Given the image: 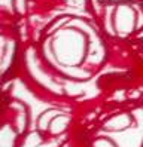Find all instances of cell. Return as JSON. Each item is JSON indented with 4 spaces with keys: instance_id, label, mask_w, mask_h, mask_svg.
Masks as SVG:
<instances>
[]
</instances>
